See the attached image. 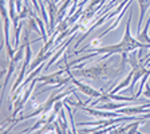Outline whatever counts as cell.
<instances>
[{"mask_svg":"<svg viewBox=\"0 0 150 134\" xmlns=\"http://www.w3.org/2000/svg\"><path fill=\"white\" fill-rule=\"evenodd\" d=\"M131 15H133V9H131V13L129 16V20L126 23V30H125V34L122 36L121 42L117 44H112V46H105V47H98V48H91L90 51H93L91 54L88 55H84L79 59H75L74 62L70 63V67L75 66L78 62H82V60H86V59H90V58H94V56H98L100 54H105V56H102L100 59H107L110 58L111 55H115V54H123V52H133L135 51L137 48L139 50H150V44L149 43H142L139 42L138 39L131 36V31H130V22H131Z\"/></svg>","mask_w":150,"mask_h":134,"instance_id":"6da1fadb","label":"cell"},{"mask_svg":"<svg viewBox=\"0 0 150 134\" xmlns=\"http://www.w3.org/2000/svg\"><path fill=\"white\" fill-rule=\"evenodd\" d=\"M138 4H139V8H141V12H139V22H138V32L141 31V24L144 22V18L146 15L147 9L150 8V0H137Z\"/></svg>","mask_w":150,"mask_h":134,"instance_id":"3957f363","label":"cell"},{"mask_svg":"<svg viewBox=\"0 0 150 134\" xmlns=\"http://www.w3.org/2000/svg\"><path fill=\"white\" fill-rule=\"evenodd\" d=\"M64 107H66V110L69 111L70 122H71V133H76V129H75V123H74V116H72V111H71V109H70L69 103H67V105H64Z\"/></svg>","mask_w":150,"mask_h":134,"instance_id":"5b68a950","label":"cell"},{"mask_svg":"<svg viewBox=\"0 0 150 134\" xmlns=\"http://www.w3.org/2000/svg\"><path fill=\"white\" fill-rule=\"evenodd\" d=\"M149 27H150V13H149V18H147V22H146V24H145V27L137 34V39L139 42H142V43H149L150 44Z\"/></svg>","mask_w":150,"mask_h":134,"instance_id":"7a4b0ae2","label":"cell"},{"mask_svg":"<svg viewBox=\"0 0 150 134\" xmlns=\"http://www.w3.org/2000/svg\"><path fill=\"white\" fill-rule=\"evenodd\" d=\"M145 121H146V119H138V121L134 122V123H130V125L125 126V128L117 129V130H114V131H115V133H137L138 128H139Z\"/></svg>","mask_w":150,"mask_h":134,"instance_id":"277c9868","label":"cell"},{"mask_svg":"<svg viewBox=\"0 0 150 134\" xmlns=\"http://www.w3.org/2000/svg\"><path fill=\"white\" fill-rule=\"evenodd\" d=\"M142 94H144L146 98H150V83H147V82H146V84H145V89H144V91H142Z\"/></svg>","mask_w":150,"mask_h":134,"instance_id":"8992f818","label":"cell"}]
</instances>
